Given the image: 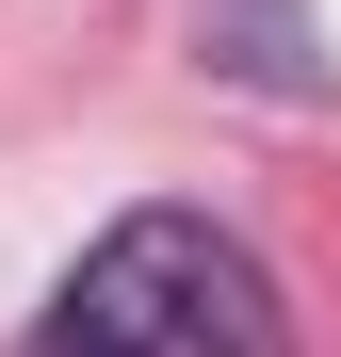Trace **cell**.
I'll return each instance as SVG.
<instances>
[{"instance_id": "obj_1", "label": "cell", "mask_w": 341, "mask_h": 357, "mask_svg": "<svg viewBox=\"0 0 341 357\" xmlns=\"http://www.w3.org/2000/svg\"><path fill=\"white\" fill-rule=\"evenodd\" d=\"M17 357H293V309L244 227L211 211H114L66 260V292L33 309Z\"/></svg>"}]
</instances>
